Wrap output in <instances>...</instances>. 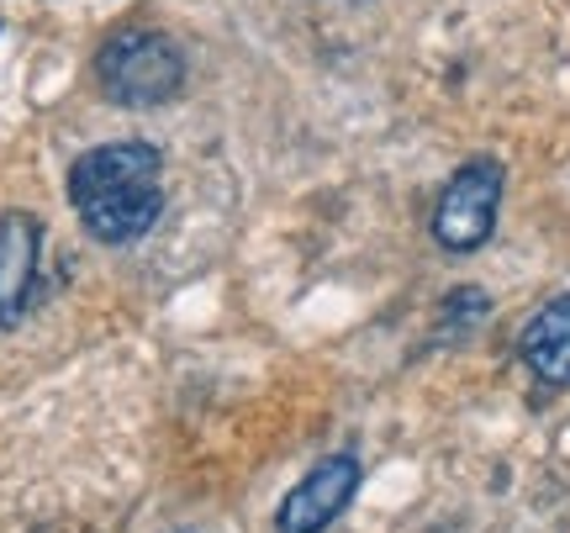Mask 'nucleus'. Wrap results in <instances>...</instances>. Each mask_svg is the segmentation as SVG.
I'll return each instance as SVG.
<instances>
[{
    "label": "nucleus",
    "instance_id": "nucleus-1",
    "mask_svg": "<svg viewBox=\"0 0 570 533\" xmlns=\"http://www.w3.org/2000/svg\"><path fill=\"white\" fill-rule=\"evenodd\" d=\"M69 201L96 244H138L164 211V159L154 144H101L69 169Z\"/></svg>",
    "mask_w": 570,
    "mask_h": 533
},
{
    "label": "nucleus",
    "instance_id": "nucleus-2",
    "mask_svg": "<svg viewBox=\"0 0 570 533\" xmlns=\"http://www.w3.org/2000/svg\"><path fill=\"white\" fill-rule=\"evenodd\" d=\"M96 85L106 101L148 111V106L175 101L185 90V53L169 32L154 27H127L117 38L101 42L96 53Z\"/></svg>",
    "mask_w": 570,
    "mask_h": 533
},
{
    "label": "nucleus",
    "instance_id": "nucleus-3",
    "mask_svg": "<svg viewBox=\"0 0 570 533\" xmlns=\"http://www.w3.org/2000/svg\"><path fill=\"white\" fill-rule=\"evenodd\" d=\"M502 185L508 175L497 159H470L454 169V180L439 190V206H433V244L449 254H475L497 227Z\"/></svg>",
    "mask_w": 570,
    "mask_h": 533
},
{
    "label": "nucleus",
    "instance_id": "nucleus-4",
    "mask_svg": "<svg viewBox=\"0 0 570 533\" xmlns=\"http://www.w3.org/2000/svg\"><path fill=\"white\" fill-rule=\"evenodd\" d=\"M360 492V460L354 454H327L323 465L285 492L281 513H275V533H323L327 523H338L344 507Z\"/></svg>",
    "mask_w": 570,
    "mask_h": 533
},
{
    "label": "nucleus",
    "instance_id": "nucleus-5",
    "mask_svg": "<svg viewBox=\"0 0 570 533\" xmlns=\"http://www.w3.org/2000/svg\"><path fill=\"white\" fill-rule=\"evenodd\" d=\"M42 265V223L32 211H6L0 217V328H17L32 290H38Z\"/></svg>",
    "mask_w": 570,
    "mask_h": 533
},
{
    "label": "nucleus",
    "instance_id": "nucleus-6",
    "mask_svg": "<svg viewBox=\"0 0 570 533\" xmlns=\"http://www.w3.org/2000/svg\"><path fill=\"white\" fill-rule=\"evenodd\" d=\"M518 354L544 386H570V296H554L533 312Z\"/></svg>",
    "mask_w": 570,
    "mask_h": 533
}]
</instances>
